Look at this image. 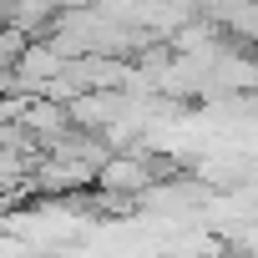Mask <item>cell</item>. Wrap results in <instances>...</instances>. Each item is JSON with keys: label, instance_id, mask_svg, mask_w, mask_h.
<instances>
[{"label": "cell", "instance_id": "6da1fadb", "mask_svg": "<svg viewBox=\"0 0 258 258\" xmlns=\"http://www.w3.org/2000/svg\"><path fill=\"white\" fill-rule=\"evenodd\" d=\"M152 182H157V172H152V152L147 147H116V152H106L96 162V177H91V187H101L111 198H142Z\"/></svg>", "mask_w": 258, "mask_h": 258}]
</instances>
